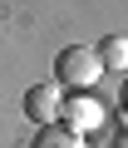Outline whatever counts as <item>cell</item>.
<instances>
[{
    "label": "cell",
    "instance_id": "cell-4",
    "mask_svg": "<svg viewBox=\"0 0 128 148\" xmlns=\"http://www.w3.org/2000/svg\"><path fill=\"white\" fill-rule=\"evenodd\" d=\"M94 49H99L103 69H128V35H103V45H94Z\"/></svg>",
    "mask_w": 128,
    "mask_h": 148
},
{
    "label": "cell",
    "instance_id": "cell-2",
    "mask_svg": "<svg viewBox=\"0 0 128 148\" xmlns=\"http://www.w3.org/2000/svg\"><path fill=\"white\" fill-rule=\"evenodd\" d=\"M59 123L69 128V133H79V138H89V133L108 128V114H103V104L94 94H69L64 109H59Z\"/></svg>",
    "mask_w": 128,
    "mask_h": 148
},
{
    "label": "cell",
    "instance_id": "cell-1",
    "mask_svg": "<svg viewBox=\"0 0 128 148\" xmlns=\"http://www.w3.org/2000/svg\"><path fill=\"white\" fill-rule=\"evenodd\" d=\"M54 74H59V84L64 89H89V84H99V74H103V64H99V49H89V45H64L59 54H54Z\"/></svg>",
    "mask_w": 128,
    "mask_h": 148
},
{
    "label": "cell",
    "instance_id": "cell-5",
    "mask_svg": "<svg viewBox=\"0 0 128 148\" xmlns=\"http://www.w3.org/2000/svg\"><path fill=\"white\" fill-rule=\"evenodd\" d=\"M30 148H84V138L79 133H69L64 123H49V128H39L35 133V143Z\"/></svg>",
    "mask_w": 128,
    "mask_h": 148
},
{
    "label": "cell",
    "instance_id": "cell-3",
    "mask_svg": "<svg viewBox=\"0 0 128 148\" xmlns=\"http://www.w3.org/2000/svg\"><path fill=\"white\" fill-rule=\"evenodd\" d=\"M59 109H64V99H59V89H54V84H35V89L25 94V114H30L39 128L59 123Z\"/></svg>",
    "mask_w": 128,
    "mask_h": 148
},
{
    "label": "cell",
    "instance_id": "cell-6",
    "mask_svg": "<svg viewBox=\"0 0 128 148\" xmlns=\"http://www.w3.org/2000/svg\"><path fill=\"white\" fill-rule=\"evenodd\" d=\"M113 148H128V128H118V133H113Z\"/></svg>",
    "mask_w": 128,
    "mask_h": 148
},
{
    "label": "cell",
    "instance_id": "cell-7",
    "mask_svg": "<svg viewBox=\"0 0 128 148\" xmlns=\"http://www.w3.org/2000/svg\"><path fill=\"white\" fill-rule=\"evenodd\" d=\"M118 104H123V114H128V79H123V94H118Z\"/></svg>",
    "mask_w": 128,
    "mask_h": 148
}]
</instances>
